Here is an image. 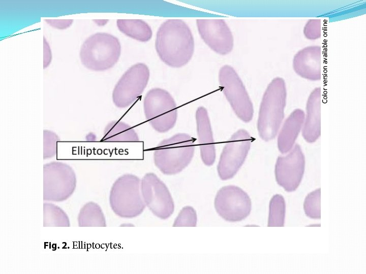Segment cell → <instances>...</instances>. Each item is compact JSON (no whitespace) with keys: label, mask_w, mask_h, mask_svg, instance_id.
<instances>
[{"label":"cell","mask_w":366,"mask_h":274,"mask_svg":"<svg viewBox=\"0 0 366 274\" xmlns=\"http://www.w3.org/2000/svg\"><path fill=\"white\" fill-rule=\"evenodd\" d=\"M155 48L161 60L167 65L181 67L191 59L195 42L191 29L181 19H168L161 24L156 35Z\"/></svg>","instance_id":"6da1fadb"},{"label":"cell","mask_w":366,"mask_h":274,"mask_svg":"<svg viewBox=\"0 0 366 274\" xmlns=\"http://www.w3.org/2000/svg\"><path fill=\"white\" fill-rule=\"evenodd\" d=\"M287 91L285 81L280 77L268 85L260 104L257 129L259 136L266 142L275 138L284 118Z\"/></svg>","instance_id":"7a4b0ae2"},{"label":"cell","mask_w":366,"mask_h":274,"mask_svg":"<svg viewBox=\"0 0 366 274\" xmlns=\"http://www.w3.org/2000/svg\"><path fill=\"white\" fill-rule=\"evenodd\" d=\"M195 149L193 137L187 133H178L162 140L155 148L154 163L164 175L177 174L191 162Z\"/></svg>","instance_id":"3957f363"},{"label":"cell","mask_w":366,"mask_h":274,"mask_svg":"<svg viewBox=\"0 0 366 274\" xmlns=\"http://www.w3.org/2000/svg\"><path fill=\"white\" fill-rule=\"evenodd\" d=\"M121 53L119 40L105 32L95 33L82 45L79 56L83 65L94 71H103L112 67Z\"/></svg>","instance_id":"277c9868"},{"label":"cell","mask_w":366,"mask_h":274,"mask_svg":"<svg viewBox=\"0 0 366 274\" xmlns=\"http://www.w3.org/2000/svg\"><path fill=\"white\" fill-rule=\"evenodd\" d=\"M110 203L113 212L120 217L133 218L139 216L146 207L139 178L126 174L117 179L111 189Z\"/></svg>","instance_id":"5b68a950"},{"label":"cell","mask_w":366,"mask_h":274,"mask_svg":"<svg viewBox=\"0 0 366 274\" xmlns=\"http://www.w3.org/2000/svg\"><path fill=\"white\" fill-rule=\"evenodd\" d=\"M143 109L146 119L157 132H166L175 126L177 106L167 90L160 88L149 90L144 98Z\"/></svg>","instance_id":"8992f818"},{"label":"cell","mask_w":366,"mask_h":274,"mask_svg":"<svg viewBox=\"0 0 366 274\" xmlns=\"http://www.w3.org/2000/svg\"><path fill=\"white\" fill-rule=\"evenodd\" d=\"M220 86L236 116L243 122L252 120V102L239 76L233 67L223 66L219 73Z\"/></svg>","instance_id":"52a82bcc"},{"label":"cell","mask_w":366,"mask_h":274,"mask_svg":"<svg viewBox=\"0 0 366 274\" xmlns=\"http://www.w3.org/2000/svg\"><path fill=\"white\" fill-rule=\"evenodd\" d=\"M149 77V70L143 63H137L128 69L112 92V100L115 106L122 109L132 105L141 95Z\"/></svg>","instance_id":"ba28073f"},{"label":"cell","mask_w":366,"mask_h":274,"mask_svg":"<svg viewBox=\"0 0 366 274\" xmlns=\"http://www.w3.org/2000/svg\"><path fill=\"white\" fill-rule=\"evenodd\" d=\"M253 141L246 130L240 129L227 141L217 166L221 180L230 179L236 174L244 163Z\"/></svg>","instance_id":"9c48e42d"},{"label":"cell","mask_w":366,"mask_h":274,"mask_svg":"<svg viewBox=\"0 0 366 274\" xmlns=\"http://www.w3.org/2000/svg\"><path fill=\"white\" fill-rule=\"evenodd\" d=\"M141 191L144 202L152 213L165 220L174 210V203L166 184L154 173L145 174L141 180Z\"/></svg>","instance_id":"30bf717a"},{"label":"cell","mask_w":366,"mask_h":274,"mask_svg":"<svg viewBox=\"0 0 366 274\" xmlns=\"http://www.w3.org/2000/svg\"><path fill=\"white\" fill-rule=\"evenodd\" d=\"M218 214L224 220L238 222L247 218L251 211V200L248 194L234 185L222 187L215 199Z\"/></svg>","instance_id":"8fae6325"},{"label":"cell","mask_w":366,"mask_h":274,"mask_svg":"<svg viewBox=\"0 0 366 274\" xmlns=\"http://www.w3.org/2000/svg\"><path fill=\"white\" fill-rule=\"evenodd\" d=\"M284 156H279L275 165V177L277 183L285 191L292 192L299 186L302 179L305 158L298 144Z\"/></svg>","instance_id":"7c38bea8"},{"label":"cell","mask_w":366,"mask_h":274,"mask_svg":"<svg viewBox=\"0 0 366 274\" xmlns=\"http://www.w3.org/2000/svg\"><path fill=\"white\" fill-rule=\"evenodd\" d=\"M196 25L205 43L214 52L225 55L233 48L232 32L225 20L221 19H198Z\"/></svg>","instance_id":"4fadbf2b"},{"label":"cell","mask_w":366,"mask_h":274,"mask_svg":"<svg viewBox=\"0 0 366 274\" xmlns=\"http://www.w3.org/2000/svg\"><path fill=\"white\" fill-rule=\"evenodd\" d=\"M75 185V175L69 165L60 162L44 165V193L67 195L72 192Z\"/></svg>","instance_id":"5bb4252c"},{"label":"cell","mask_w":366,"mask_h":274,"mask_svg":"<svg viewBox=\"0 0 366 274\" xmlns=\"http://www.w3.org/2000/svg\"><path fill=\"white\" fill-rule=\"evenodd\" d=\"M295 72L302 78L319 81L321 78V48L310 46L297 52L293 59Z\"/></svg>","instance_id":"9a60e30c"},{"label":"cell","mask_w":366,"mask_h":274,"mask_svg":"<svg viewBox=\"0 0 366 274\" xmlns=\"http://www.w3.org/2000/svg\"><path fill=\"white\" fill-rule=\"evenodd\" d=\"M196 120L201 158L206 165L211 166L215 161L216 148L210 119L204 107L197 108Z\"/></svg>","instance_id":"2e32d148"},{"label":"cell","mask_w":366,"mask_h":274,"mask_svg":"<svg viewBox=\"0 0 366 274\" xmlns=\"http://www.w3.org/2000/svg\"><path fill=\"white\" fill-rule=\"evenodd\" d=\"M321 99V90L319 87L311 92L307 100L302 134L310 143L316 142L320 135Z\"/></svg>","instance_id":"e0dca14e"},{"label":"cell","mask_w":366,"mask_h":274,"mask_svg":"<svg viewBox=\"0 0 366 274\" xmlns=\"http://www.w3.org/2000/svg\"><path fill=\"white\" fill-rule=\"evenodd\" d=\"M304 116L303 110L296 109L285 121L278 137V147L281 153L286 154L294 147L302 129Z\"/></svg>","instance_id":"ac0fdd59"},{"label":"cell","mask_w":366,"mask_h":274,"mask_svg":"<svg viewBox=\"0 0 366 274\" xmlns=\"http://www.w3.org/2000/svg\"><path fill=\"white\" fill-rule=\"evenodd\" d=\"M104 142H137L138 134L129 124L120 121H112L106 126L103 138Z\"/></svg>","instance_id":"d6986e66"},{"label":"cell","mask_w":366,"mask_h":274,"mask_svg":"<svg viewBox=\"0 0 366 274\" xmlns=\"http://www.w3.org/2000/svg\"><path fill=\"white\" fill-rule=\"evenodd\" d=\"M116 24L122 33L136 40L146 42L152 37L150 26L141 19H118Z\"/></svg>","instance_id":"ffe728a7"},{"label":"cell","mask_w":366,"mask_h":274,"mask_svg":"<svg viewBox=\"0 0 366 274\" xmlns=\"http://www.w3.org/2000/svg\"><path fill=\"white\" fill-rule=\"evenodd\" d=\"M285 209L284 197L280 194L274 195L269 203L268 226H283Z\"/></svg>","instance_id":"44dd1931"},{"label":"cell","mask_w":366,"mask_h":274,"mask_svg":"<svg viewBox=\"0 0 366 274\" xmlns=\"http://www.w3.org/2000/svg\"><path fill=\"white\" fill-rule=\"evenodd\" d=\"M320 188L310 193L306 197L303 208L306 215L312 219H320Z\"/></svg>","instance_id":"7402d4cb"},{"label":"cell","mask_w":366,"mask_h":274,"mask_svg":"<svg viewBox=\"0 0 366 274\" xmlns=\"http://www.w3.org/2000/svg\"><path fill=\"white\" fill-rule=\"evenodd\" d=\"M197 217L195 210L190 206L184 207L174 220L173 226H196Z\"/></svg>","instance_id":"603a6c76"},{"label":"cell","mask_w":366,"mask_h":274,"mask_svg":"<svg viewBox=\"0 0 366 274\" xmlns=\"http://www.w3.org/2000/svg\"><path fill=\"white\" fill-rule=\"evenodd\" d=\"M58 141L59 139L55 132L48 130H44V158L51 157L56 154Z\"/></svg>","instance_id":"cb8c5ba5"},{"label":"cell","mask_w":366,"mask_h":274,"mask_svg":"<svg viewBox=\"0 0 366 274\" xmlns=\"http://www.w3.org/2000/svg\"><path fill=\"white\" fill-rule=\"evenodd\" d=\"M321 21L319 19L309 20L303 28L305 37L311 40H316L321 37Z\"/></svg>","instance_id":"d4e9b609"}]
</instances>
